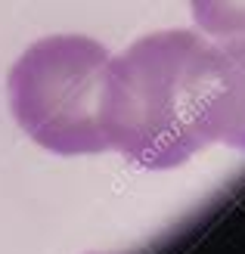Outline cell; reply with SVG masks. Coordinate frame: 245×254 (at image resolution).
Returning a JSON list of instances; mask_svg holds the SVG:
<instances>
[{
  "mask_svg": "<svg viewBox=\"0 0 245 254\" xmlns=\"http://www.w3.org/2000/svg\"><path fill=\"white\" fill-rule=\"evenodd\" d=\"M233 81L224 44L171 28L109 56L102 84L106 146L146 171H167L227 139Z\"/></svg>",
  "mask_w": 245,
  "mask_h": 254,
  "instance_id": "1",
  "label": "cell"
},
{
  "mask_svg": "<svg viewBox=\"0 0 245 254\" xmlns=\"http://www.w3.org/2000/svg\"><path fill=\"white\" fill-rule=\"evenodd\" d=\"M109 50L84 34L41 37L9 68L6 90L16 124L56 155L106 152L102 84Z\"/></svg>",
  "mask_w": 245,
  "mask_h": 254,
  "instance_id": "2",
  "label": "cell"
},
{
  "mask_svg": "<svg viewBox=\"0 0 245 254\" xmlns=\"http://www.w3.org/2000/svg\"><path fill=\"white\" fill-rule=\"evenodd\" d=\"M196 25L211 37H245V0H189Z\"/></svg>",
  "mask_w": 245,
  "mask_h": 254,
  "instance_id": "3",
  "label": "cell"
},
{
  "mask_svg": "<svg viewBox=\"0 0 245 254\" xmlns=\"http://www.w3.org/2000/svg\"><path fill=\"white\" fill-rule=\"evenodd\" d=\"M227 59H230V74H233V121L224 143L245 149V37H227Z\"/></svg>",
  "mask_w": 245,
  "mask_h": 254,
  "instance_id": "4",
  "label": "cell"
}]
</instances>
